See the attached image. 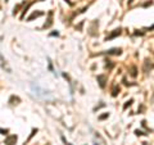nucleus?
<instances>
[{
    "label": "nucleus",
    "mask_w": 154,
    "mask_h": 145,
    "mask_svg": "<svg viewBox=\"0 0 154 145\" xmlns=\"http://www.w3.org/2000/svg\"><path fill=\"white\" fill-rule=\"evenodd\" d=\"M153 68H154V63L150 62L149 59H145V62H144V67H143V71L145 72V73H148V72H150Z\"/></svg>",
    "instance_id": "f257e3e1"
},
{
    "label": "nucleus",
    "mask_w": 154,
    "mask_h": 145,
    "mask_svg": "<svg viewBox=\"0 0 154 145\" xmlns=\"http://www.w3.org/2000/svg\"><path fill=\"white\" fill-rule=\"evenodd\" d=\"M96 80H98L99 86H100L102 89H104V87H105V85H107V80H108L105 75H99V76L96 77Z\"/></svg>",
    "instance_id": "f03ea898"
},
{
    "label": "nucleus",
    "mask_w": 154,
    "mask_h": 145,
    "mask_svg": "<svg viewBox=\"0 0 154 145\" xmlns=\"http://www.w3.org/2000/svg\"><path fill=\"white\" fill-rule=\"evenodd\" d=\"M121 32H122V30H121V28H116V30H113V32H112L109 36H107L105 41H109V40L117 37V36H120V35H121Z\"/></svg>",
    "instance_id": "7ed1b4c3"
},
{
    "label": "nucleus",
    "mask_w": 154,
    "mask_h": 145,
    "mask_svg": "<svg viewBox=\"0 0 154 145\" xmlns=\"http://www.w3.org/2000/svg\"><path fill=\"white\" fill-rule=\"evenodd\" d=\"M105 54H108V55H121V54H122V49L114 48V49H111V50L105 51Z\"/></svg>",
    "instance_id": "20e7f679"
},
{
    "label": "nucleus",
    "mask_w": 154,
    "mask_h": 145,
    "mask_svg": "<svg viewBox=\"0 0 154 145\" xmlns=\"http://www.w3.org/2000/svg\"><path fill=\"white\" fill-rule=\"evenodd\" d=\"M48 14H49V19H48L46 23L43 26V28H49V27L53 25V10H50V12L48 13Z\"/></svg>",
    "instance_id": "39448f33"
},
{
    "label": "nucleus",
    "mask_w": 154,
    "mask_h": 145,
    "mask_svg": "<svg viewBox=\"0 0 154 145\" xmlns=\"http://www.w3.org/2000/svg\"><path fill=\"white\" fill-rule=\"evenodd\" d=\"M16 143H17V135H12V136L7 137V140H5L7 145H14Z\"/></svg>",
    "instance_id": "423d86ee"
},
{
    "label": "nucleus",
    "mask_w": 154,
    "mask_h": 145,
    "mask_svg": "<svg viewBox=\"0 0 154 145\" xmlns=\"http://www.w3.org/2000/svg\"><path fill=\"white\" fill-rule=\"evenodd\" d=\"M44 14L43 12H34L32 14H31L28 18H27V21H32V19H35V18H37V17H41Z\"/></svg>",
    "instance_id": "0eeeda50"
},
{
    "label": "nucleus",
    "mask_w": 154,
    "mask_h": 145,
    "mask_svg": "<svg viewBox=\"0 0 154 145\" xmlns=\"http://www.w3.org/2000/svg\"><path fill=\"white\" fill-rule=\"evenodd\" d=\"M120 91H121V89H120V86H114L113 87V90H112V96H117V95L120 94Z\"/></svg>",
    "instance_id": "6e6552de"
},
{
    "label": "nucleus",
    "mask_w": 154,
    "mask_h": 145,
    "mask_svg": "<svg viewBox=\"0 0 154 145\" xmlns=\"http://www.w3.org/2000/svg\"><path fill=\"white\" fill-rule=\"evenodd\" d=\"M105 62H107V63H105V68H108V69H112V68H113V66H114V64L112 63V60L107 59Z\"/></svg>",
    "instance_id": "1a4fd4ad"
},
{
    "label": "nucleus",
    "mask_w": 154,
    "mask_h": 145,
    "mask_svg": "<svg viewBox=\"0 0 154 145\" xmlns=\"http://www.w3.org/2000/svg\"><path fill=\"white\" fill-rule=\"evenodd\" d=\"M132 77H136L137 76V69H136V67L132 66V68H131V73H130Z\"/></svg>",
    "instance_id": "9d476101"
},
{
    "label": "nucleus",
    "mask_w": 154,
    "mask_h": 145,
    "mask_svg": "<svg viewBox=\"0 0 154 145\" xmlns=\"http://www.w3.org/2000/svg\"><path fill=\"white\" fill-rule=\"evenodd\" d=\"M132 103H134V100H132V99H130L128 102H126V104L123 105V109H127L128 107H131V105H132Z\"/></svg>",
    "instance_id": "9b49d317"
},
{
    "label": "nucleus",
    "mask_w": 154,
    "mask_h": 145,
    "mask_svg": "<svg viewBox=\"0 0 154 145\" xmlns=\"http://www.w3.org/2000/svg\"><path fill=\"white\" fill-rule=\"evenodd\" d=\"M109 117V113H104V114H102V116H99V119L100 121H103V119H105V118H108Z\"/></svg>",
    "instance_id": "f8f14e48"
},
{
    "label": "nucleus",
    "mask_w": 154,
    "mask_h": 145,
    "mask_svg": "<svg viewBox=\"0 0 154 145\" xmlns=\"http://www.w3.org/2000/svg\"><path fill=\"white\" fill-rule=\"evenodd\" d=\"M135 134H136L137 136H144V135H146L145 132H143L141 130H135Z\"/></svg>",
    "instance_id": "ddd939ff"
},
{
    "label": "nucleus",
    "mask_w": 154,
    "mask_h": 145,
    "mask_svg": "<svg viewBox=\"0 0 154 145\" xmlns=\"http://www.w3.org/2000/svg\"><path fill=\"white\" fill-rule=\"evenodd\" d=\"M0 132H1L3 135H7V132H8V130H3V128H0Z\"/></svg>",
    "instance_id": "4468645a"
},
{
    "label": "nucleus",
    "mask_w": 154,
    "mask_h": 145,
    "mask_svg": "<svg viewBox=\"0 0 154 145\" xmlns=\"http://www.w3.org/2000/svg\"><path fill=\"white\" fill-rule=\"evenodd\" d=\"M50 36H59V32H58V31H57V32H51Z\"/></svg>",
    "instance_id": "2eb2a0df"
},
{
    "label": "nucleus",
    "mask_w": 154,
    "mask_h": 145,
    "mask_svg": "<svg viewBox=\"0 0 154 145\" xmlns=\"http://www.w3.org/2000/svg\"><path fill=\"white\" fill-rule=\"evenodd\" d=\"M62 140H63V143H64L66 145H71V144H68V143H67V140H66L64 137H63V136H62Z\"/></svg>",
    "instance_id": "dca6fc26"
},
{
    "label": "nucleus",
    "mask_w": 154,
    "mask_h": 145,
    "mask_svg": "<svg viewBox=\"0 0 154 145\" xmlns=\"http://www.w3.org/2000/svg\"><path fill=\"white\" fill-rule=\"evenodd\" d=\"M148 5H152V1H148V3L144 4V7H148Z\"/></svg>",
    "instance_id": "f3484780"
},
{
    "label": "nucleus",
    "mask_w": 154,
    "mask_h": 145,
    "mask_svg": "<svg viewBox=\"0 0 154 145\" xmlns=\"http://www.w3.org/2000/svg\"><path fill=\"white\" fill-rule=\"evenodd\" d=\"M49 69L53 72V66H51V63H49Z\"/></svg>",
    "instance_id": "a211bd4d"
},
{
    "label": "nucleus",
    "mask_w": 154,
    "mask_h": 145,
    "mask_svg": "<svg viewBox=\"0 0 154 145\" xmlns=\"http://www.w3.org/2000/svg\"><path fill=\"white\" fill-rule=\"evenodd\" d=\"M132 1H134V0H127V4H128V5H130V4H131V3H132Z\"/></svg>",
    "instance_id": "6ab92c4d"
},
{
    "label": "nucleus",
    "mask_w": 154,
    "mask_h": 145,
    "mask_svg": "<svg viewBox=\"0 0 154 145\" xmlns=\"http://www.w3.org/2000/svg\"><path fill=\"white\" fill-rule=\"evenodd\" d=\"M149 31H152V30H154V26H152V27H149V28H148Z\"/></svg>",
    "instance_id": "aec40b11"
},
{
    "label": "nucleus",
    "mask_w": 154,
    "mask_h": 145,
    "mask_svg": "<svg viewBox=\"0 0 154 145\" xmlns=\"http://www.w3.org/2000/svg\"><path fill=\"white\" fill-rule=\"evenodd\" d=\"M5 1H8V0H5Z\"/></svg>",
    "instance_id": "412c9836"
}]
</instances>
